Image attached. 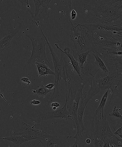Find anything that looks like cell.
<instances>
[{"label": "cell", "mask_w": 122, "mask_h": 147, "mask_svg": "<svg viewBox=\"0 0 122 147\" xmlns=\"http://www.w3.org/2000/svg\"><path fill=\"white\" fill-rule=\"evenodd\" d=\"M1 112V111H0V112Z\"/></svg>", "instance_id": "obj_37"}, {"label": "cell", "mask_w": 122, "mask_h": 147, "mask_svg": "<svg viewBox=\"0 0 122 147\" xmlns=\"http://www.w3.org/2000/svg\"><path fill=\"white\" fill-rule=\"evenodd\" d=\"M92 53L95 58V61L94 62L96 65L100 69H101L103 72L105 73L109 72L108 69L106 67L105 64L103 62V60L95 52Z\"/></svg>", "instance_id": "obj_20"}, {"label": "cell", "mask_w": 122, "mask_h": 147, "mask_svg": "<svg viewBox=\"0 0 122 147\" xmlns=\"http://www.w3.org/2000/svg\"><path fill=\"white\" fill-rule=\"evenodd\" d=\"M52 108H53V110H56L57 109V108L55 107H52Z\"/></svg>", "instance_id": "obj_35"}, {"label": "cell", "mask_w": 122, "mask_h": 147, "mask_svg": "<svg viewBox=\"0 0 122 147\" xmlns=\"http://www.w3.org/2000/svg\"><path fill=\"white\" fill-rule=\"evenodd\" d=\"M0 139L6 140L13 142V147H19L20 145L23 143L29 141V140L20 136L12 135L10 136L7 137H0Z\"/></svg>", "instance_id": "obj_18"}, {"label": "cell", "mask_w": 122, "mask_h": 147, "mask_svg": "<svg viewBox=\"0 0 122 147\" xmlns=\"http://www.w3.org/2000/svg\"><path fill=\"white\" fill-rule=\"evenodd\" d=\"M67 4L69 9L71 10L72 8V0H67Z\"/></svg>", "instance_id": "obj_33"}, {"label": "cell", "mask_w": 122, "mask_h": 147, "mask_svg": "<svg viewBox=\"0 0 122 147\" xmlns=\"http://www.w3.org/2000/svg\"><path fill=\"white\" fill-rule=\"evenodd\" d=\"M19 30V28L8 30L6 35L0 40V52H2L11 47V42Z\"/></svg>", "instance_id": "obj_11"}, {"label": "cell", "mask_w": 122, "mask_h": 147, "mask_svg": "<svg viewBox=\"0 0 122 147\" xmlns=\"http://www.w3.org/2000/svg\"><path fill=\"white\" fill-rule=\"evenodd\" d=\"M92 140L94 144L95 147H101L103 146V141L101 139L99 136L95 134H93L92 136Z\"/></svg>", "instance_id": "obj_22"}, {"label": "cell", "mask_w": 122, "mask_h": 147, "mask_svg": "<svg viewBox=\"0 0 122 147\" xmlns=\"http://www.w3.org/2000/svg\"><path fill=\"white\" fill-rule=\"evenodd\" d=\"M17 1H19V2H21V0H17Z\"/></svg>", "instance_id": "obj_36"}, {"label": "cell", "mask_w": 122, "mask_h": 147, "mask_svg": "<svg viewBox=\"0 0 122 147\" xmlns=\"http://www.w3.org/2000/svg\"><path fill=\"white\" fill-rule=\"evenodd\" d=\"M109 116L113 117V118L119 119H122V117L121 114L119 112V109L116 108V105L113 107V112L109 114Z\"/></svg>", "instance_id": "obj_23"}, {"label": "cell", "mask_w": 122, "mask_h": 147, "mask_svg": "<svg viewBox=\"0 0 122 147\" xmlns=\"http://www.w3.org/2000/svg\"><path fill=\"white\" fill-rule=\"evenodd\" d=\"M35 65L37 68L38 78L41 76H47L49 75H55V73L49 68L48 65L45 63V61L41 62H35Z\"/></svg>", "instance_id": "obj_17"}, {"label": "cell", "mask_w": 122, "mask_h": 147, "mask_svg": "<svg viewBox=\"0 0 122 147\" xmlns=\"http://www.w3.org/2000/svg\"><path fill=\"white\" fill-rule=\"evenodd\" d=\"M60 59L62 63L61 78L65 81L66 97L75 96L79 92L83 91L86 83L81 77L72 71L68 63V57L61 52Z\"/></svg>", "instance_id": "obj_4"}, {"label": "cell", "mask_w": 122, "mask_h": 147, "mask_svg": "<svg viewBox=\"0 0 122 147\" xmlns=\"http://www.w3.org/2000/svg\"><path fill=\"white\" fill-rule=\"evenodd\" d=\"M100 32L98 36L95 38L96 48L93 52L99 56L104 54L122 55V31Z\"/></svg>", "instance_id": "obj_2"}, {"label": "cell", "mask_w": 122, "mask_h": 147, "mask_svg": "<svg viewBox=\"0 0 122 147\" xmlns=\"http://www.w3.org/2000/svg\"><path fill=\"white\" fill-rule=\"evenodd\" d=\"M94 125L93 134L97 135L101 139H107L110 147H114L113 144L117 141V137L112 132L109 125L108 120L106 117V114L104 117H99L94 115L93 117Z\"/></svg>", "instance_id": "obj_5"}, {"label": "cell", "mask_w": 122, "mask_h": 147, "mask_svg": "<svg viewBox=\"0 0 122 147\" xmlns=\"http://www.w3.org/2000/svg\"><path fill=\"white\" fill-rule=\"evenodd\" d=\"M35 4V11L33 22L35 21L37 17L42 13H47V10L49 4L52 0H33Z\"/></svg>", "instance_id": "obj_12"}, {"label": "cell", "mask_w": 122, "mask_h": 147, "mask_svg": "<svg viewBox=\"0 0 122 147\" xmlns=\"http://www.w3.org/2000/svg\"><path fill=\"white\" fill-rule=\"evenodd\" d=\"M82 96H83L81 97L80 105H79L78 108L77 118V121L80 127L81 130L82 132L83 133L86 130V128L83 124V116L85 108L87 103L83 100Z\"/></svg>", "instance_id": "obj_16"}, {"label": "cell", "mask_w": 122, "mask_h": 147, "mask_svg": "<svg viewBox=\"0 0 122 147\" xmlns=\"http://www.w3.org/2000/svg\"><path fill=\"white\" fill-rule=\"evenodd\" d=\"M73 53V57L79 63L80 69L83 67L84 63L87 62L88 55L90 52L81 50L72 49Z\"/></svg>", "instance_id": "obj_15"}, {"label": "cell", "mask_w": 122, "mask_h": 147, "mask_svg": "<svg viewBox=\"0 0 122 147\" xmlns=\"http://www.w3.org/2000/svg\"><path fill=\"white\" fill-rule=\"evenodd\" d=\"M83 9L91 23L122 26V0H84Z\"/></svg>", "instance_id": "obj_1"}, {"label": "cell", "mask_w": 122, "mask_h": 147, "mask_svg": "<svg viewBox=\"0 0 122 147\" xmlns=\"http://www.w3.org/2000/svg\"><path fill=\"white\" fill-rule=\"evenodd\" d=\"M49 90H52L55 86V84H49L46 85L45 86Z\"/></svg>", "instance_id": "obj_30"}, {"label": "cell", "mask_w": 122, "mask_h": 147, "mask_svg": "<svg viewBox=\"0 0 122 147\" xmlns=\"http://www.w3.org/2000/svg\"><path fill=\"white\" fill-rule=\"evenodd\" d=\"M91 140L90 138H88L86 139L85 141L86 143L87 144H89L91 143Z\"/></svg>", "instance_id": "obj_34"}, {"label": "cell", "mask_w": 122, "mask_h": 147, "mask_svg": "<svg viewBox=\"0 0 122 147\" xmlns=\"http://www.w3.org/2000/svg\"><path fill=\"white\" fill-rule=\"evenodd\" d=\"M29 0H21V2L22 4V5H25L28 8H30L29 4Z\"/></svg>", "instance_id": "obj_28"}, {"label": "cell", "mask_w": 122, "mask_h": 147, "mask_svg": "<svg viewBox=\"0 0 122 147\" xmlns=\"http://www.w3.org/2000/svg\"><path fill=\"white\" fill-rule=\"evenodd\" d=\"M26 36L31 40L32 47V54L28 59V62H30L34 58H39L42 61H46L50 65L47 57L46 52V42L43 36L41 38H36L28 35H26Z\"/></svg>", "instance_id": "obj_8"}, {"label": "cell", "mask_w": 122, "mask_h": 147, "mask_svg": "<svg viewBox=\"0 0 122 147\" xmlns=\"http://www.w3.org/2000/svg\"><path fill=\"white\" fill-rule=\"evenodd\" d=\"M50 106L51 107H56L57 108L59 107H60V105L59 103H58L57 102H52Z\"/></svg>", "instance_id": "obj_31"}, {"label": "cell", "mask_w": 122, "mask_h": 147, "mask_svg": "<svg viewBox=\"0 0 122 147\" xmlns=\"http://www.w3.org/2000/svg\"><path fill=\"white\" fill-rule=\"evenodd\" d=\"M41 102L40 101L38 100H31L30 102V104L31 105H38L40 104Z\"/></svg>", "instance_id": "obj_29"}, {"label": "cell", "mask_w": 122, "mask_h": 147, "mask_svg": "<svg viewBox=\"0 0 122 147\" xmlns=\"http://www.w3.org/2000/svg\"><path fill=\"white\" fill-rule=\"evenodd\" d=\"M75 144L71 146V147H84L85 145L84 144L83 141V139H75Z\"/></svg>", "instance_id": "obj_24"}, {"label": "cell", "mask_w": 122, "mask_h": 147, "mask_svg": "<svg viewBox=\"0 0 122 147\" xmlns=\"http://www.w3.org/2000/svg\"><path fill=\"white\" fill-rule=\"evenodd\" d=\"M54 118H60L61 119H69L71 121L70 116L67 108L66 102L64 105L60 109L53 112L40 113L36 117V121L39 123L42 121Z\"/></svg>", "instance_id": "obj_9"}, {"label": "cell", "mask_w": 122, "mask_h": 147, "mask_svg": "<svg viewBox=\"0 0 122 147\" xmlns=\"http://www.w3.org/2000/svg\"><path fill=\"white\" fill-rule=\"evenodd\" d=\"M53 90V89L49 90L45 86L42 85L41 86L36 90H32V91L33 94H37L38 95L41 96L44 98H46V96L48 93L51 92V91Z\"/></svg>", "instance_id": "obj_21"}, {"label": "cell", "mask_w": 122, "mask_h": 147, "mask_svg": "<svg viewBox=\"0 0 122 147\" xmlns=\"http://www.w3.org/2000/svg\"><path fill=\"white\" fill-rule=\"evenodd\" d=\"M71 34L69 38L73 42L75 49L93 52L96 48L93 31L89 24H77L75 26L70 21Z\"/></svg>", "instance_id": "obj_3"}, {"label": "cell", "mask_w": 122, "mask_h": 147, "mask_svg": "<svg viewBox=\"0 0 122 147\" xmlns=\"http://www.w3.org/2000/svg\"><path fill=\"white\" fill-rule=\"evenodd\" d=\"M35 25L38 28H40L41 31L42 35L45 37L46 39V44H47L49 47L51 54L52 59H53L54 65L55 73V86L54 88V92L52 94L51 99L54 100L56 99L59 96V83L61 80V71L62 69V63L60 59L58 57L57 55L55 53L53 49L52 48L51 45L48 40V38L44 34L40 25H38L37 22L34 21Z\"/></svg>", "instance_id": "obj_6"}, {"label": "cell", "mask_w": 122, "mask_h": 147, "mask_svg": "<svg viewBox=\"0 0 122 147\" xmlns=\"http://www.w3.org/2000/svg\"><path fill=\"white\" fill-rule=\"evenodd\" d=\"M0 98H2V99L4 101H5V102H7V103L9 104L7 100L5 99V96H4L3 93L1 91V90H0Z\"/></svg>", "instance_id": "obj_32"}, {"label": "cell", "mask_w": 122, "mask_h": 147, "mask_svg": "<svg viewBox=\"0 0 122 147\" xmlns=\"http://www.w3.org/2000/svg\"><path fill=\"white\" fill-rule=\"evenodd\" d=\"M86 65L81 68V77L85 82H89L91 85L93 80L95 78L96 74L100 68L98 67L93 61H89Z\"/></svg>", "instance_id": "obj_10"}, {"label": "cell", "mask_w": 122, "mask_h": 147, "mask_svg": "<svg viewBox=\"0 0 122 147\" xmlns=\"http://www.w3.org/2000/svg\"><path fill=\"white\" fill-rule=\"evenodd\" d=\"M36 123L31 126L25 123L22 122V128L20 132L14 133L13 135L20 136L29 140V141L36 140L40 143H42V141L49 138H52V136L42 130L35 129V125H38Z\"/></svg>", "instance_id": "obj_7"}, {"label": "cell", "mask_w": 122, "mask_h": 147, "mask_svg": "<svg viewBox=\"0 0 122 147\" xmlns=\"http://www.w3.org/2000/svg\"><path fill=\"white\" fill-rule=\"evenodd\" d=\"M109 90H110V88H108L107 91L103 95L101 100V101L100 105L97 109L96 110L94 115H97V116L99 115V117L102 116L103 117H104L103 109H104L105 105L107 99L108 94Z\"/></svg>", "instance_id": "obj_19"}, {"label": "cell", "mask_w": 122, "mask_h": 147, "mask_svg": "<svg viewBox=\"0 0 122 147\" xmlns=\"http://www.w3.org/2000/svg\"><path fill=\"white\" fill-rule=\"evenodd\" d=\"M70 16L71 19L74 20L76 19L77 14L76 11L74 9L73 7H72V9L71 10Z\"/></svg>", "instance_id": "obj_25"}, {"label": "cell", "mask_w": 122, "mask_h": 147, "mask_svg": "<svg viewBox=\"0 0 122 147\" xmlns=\"http://www.w3.org/2000/svg\"><path fill=\"white\" fill-rule=\"evenodd\" d=\"M93 31L105 30L107 31H122V26L112 25L111 24L103 23H93L89 24Z\"/></svg>", "instance_id": "obj_13"}, {"label": "cell", "mask_w": 122, "mask_h": 147, "mask_svg": "<svg viewBox=\"0 0 122 147\" xmlns=\"http://www.w3.org/2000/svg\"><path fill=\"white\" fill-rule=\"evenodd\" d=\"M113 134H114L115 135H118L121 138H122V127H119L118 129Z\"/></svg>", "instance_id": "obj_26"}, {"label": "cell", "mask_w": 122, "mask_h": 147, "mask_svg": "<svg viewBox=\"0 0 122 147\" xmlns=\"http://www.w3.org/2000/svg\"><path fill=\"white\" fill-rule=\"evenodd\" d=\"M21 80L22 82L26 83V85L27 86L31 84V82L29 78H21Z\"/></svg>", "instance_id": "obj_27"}, {"label": "cell", "mask_w": 122, "mask_h": 147, "mask_svg": "<svg viewBox=\"0 0 122 147\" xmlns=\"http://www.w3.org/2000/svg\"><path fill=\"white\" fill-rule=\"evenodd\" d=\"M55 45L58 49H59L61 52L65 54V55L67 56L69 58V59L70 60L71 63V65L74 68V69L76 71L77 75L81 77L80 67H79V63H78L77 61L75 59V58L73 57V55L71 53L70 49L67 48V47H66V48L64 49L63 50H62L61 48L59 47V44H55Z\"/></svg>", "instance_id": "obj_14"}]
</instances>
